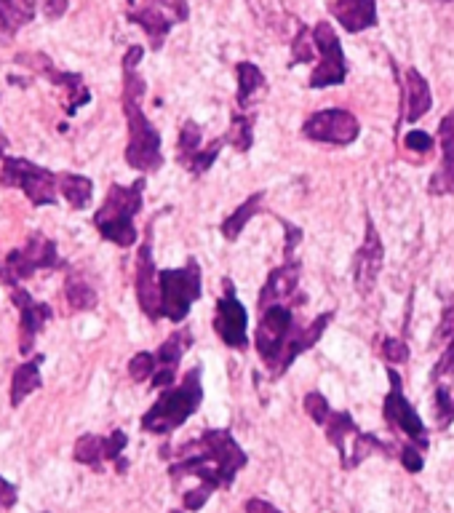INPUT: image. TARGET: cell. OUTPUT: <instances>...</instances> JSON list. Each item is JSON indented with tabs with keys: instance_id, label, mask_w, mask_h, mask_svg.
Here are the masks:
<instances>
[{
	"instance_id": "12",
	"label": "cell",
	"mask_w": 454,
	"mask_h": 513,
	"mask_svg": "<svg viewBox=\"0 0 454 513\" xmlns=\"http://www.w3.org/2000/svg\"><path fill=\"white\" fill-rule=\"evenodd\" d=\"M11 305L19 310V353L30 356L35 351L38 334L54 318V308H51L49 302L35 300L33 294L22 289V286L11 289Z\"/></svg>"
},
{
	"instance_id": "19",
	"label": "cell",
	"mask_w": 454,
	"mask_h": 513,
	"mask_svg": "<svg viewBox=\"0 0 454 513\" xmlns=\"http://www.w3.org/2000/svg\"><path fill=\"white\" fill-rule=\"evenodd\" d=\"M300 273H302L300 260H289L286 265H281V268L273 270V273L268 276V284L262 286L260 308L268 310V308H273V305H281L284 300H289V297L297 292Z\"/></svg>"
},
{
	"instance_id": "9",
	"label": "cell",
	"mask_w": 454,
	"mask_h": 513,
	"mask_svg": "<svg viewBox=\"0 0 454 513\" xmlns=\"http://www.w3.org/2000/svg\"><path fill=\"white\" fill-rule=\"evenodd\" d=\"M14 62L33 73L43 75L46 81L54 83L57 89L65 91V113L75 115L83 105L91 102V91L89 86L83 83V75L78 73H67V70H59L54 62H51L49 54H41V51H22L14 57Z\"/></svg>"
},
{
	"instance_id": "23",
	"label": "cell",
	"mask_w": 454,
	"mask_h": 513,
	"mask_svg": "<svg viewBox=\"0 0 454 513\" xmlns=\"http://www.w3.org/2000/svg\"><path fill=\"white\" fill-rule=\"evenodd\" d=\"M430 107H433V94H430L428 81L422 78L420 70L409 67L404 81V121L417 123Z\"/></svg>"
},
{
	"instance_id": "2",
	"label": "cell",
	"mask_w": 454,
	"mask_h": 513,
	"mask_svg": "<svg viewBox=\"0 0 454 513\" xmlns=\"http://www.w3.org/2000/svg\"><path fill=\"white\" fill-rule=\"evenodd\" d=\"M145 57L142 46H131L123 57V94L121 105L129 126V145H126V163L137 171H158L163 166L161 134L142 110L145 97V78L137 73V65Z\"/></svg>"
},
{
	"instance_id": "44",
	"label": "cell",
	"mask_w": 454,
	"mask_h": 513,
	"mask_svg": "<svg viewBox=\"0 0 454 513\" xmlns=\"http://www.w3.org/2000/svg\"><path fill=\"white\" fill-rule=\"evenodd\" d=\"M246 513H281L276 505H270L268 500H260V497H252L246 500Z\"/></svg>"
},
{
	"instance_id": "7",
	"label": "cell",
	"mask_w": 454,
	"mask_h": 513,
	"mask_svg": "<svg viewBox=\"0 0 454 513\" xmlns=\"http://www.w3.org/2000/svg\"><path fill=\"white\" fill-rule=\"evenodd\" d=\"M0 185L22 190L27 201L41 209V206H54L59 201L62 171H51L46 166L27 161V158L6 155L3 166H0Z\"/></svg>"
},
{
	"instance_id": "27",
	"label": "cell",
	"mask_w": 454,
	"mask_h": 513,
	"mask_svg": "<svg viewBox=\"0 0 454 513\" xmlns=\"http://www.w3.org/2000/svg\"><path fill=\"white\" fill-rule=\"evenodd\" d=\"M65 300L73 313H83V310H94L99 305V297L94 292V286L81 276V273H67L65 278Z\"/></svg>"
},
{
	"instance_id": "45",
	"label": "cell",
	"mask_w": 454,
	"mask_h": 513,
	"mask_svg": "<svg viewBox=\"0 0 454 513\" xmlns=\"http://www.w3.org/2000/svg\"><path fill=\"white\" fill-rule=\"evenodd\" d=\"M41 11H43V14H46V17L51 19V22H54V19H59V17H62V14H65L67 3H65V0H59V3L49 0V3H43Z\"/></svg>"
},
{
	"instance_id": "34",
	"label": "cell",
	"mask_w": 454,
	"mask_h": 513,
	"mask_svg": "<svg viewBox=\"0 0 454 513\" xmlns=\"http://www.w3.org/2000/svg\"><path fill=\"white\" fill-rule=\"evenodd\" d=\"M222 145H225V139H214L206 150H201V153L195 155L193 161L187 163V169H190V174H203V171L211 169V163L217 161L219 150H222Z\"/></svg>"
},
{
	"instance_id": "26",
	"label": "cell",
	"mask_w": 454,
	"mask_h": 513,
	"mask_svg": "<svg viewBox=\"0 0 454 513\" xmlns=\"http://www.w3.org/2000/svg\"><path fill=\"white\" fill-rule=\"evenodd\" d=\"M326 439L332 441L334 447H337V452H340V460H345L350 452V447H353V441H356V436L361 431H358V425L353 423V417L348 415V412H332V417L326 420Z\"/></svg>"
},
{
	"instance_id": "1",
	"label": "cell",
	"mask_w": 454,
	"mask_h": 513,
	"mask_svg": "<svg viewBox=\"0 0 454 513\" xmlns=\"http://www.w3.org/2000/svg\"><path fill=\"white\" fill-rule=\"evenodd\" d=\"M174 455L177 460L169 465L174 484L185 476H195L211 489L230 487L238 471L249 463V457L230 431H206L201 439L179 447Z\"/></svg>"
},
{
	"instance_id": "13",
	"label": "cell",
	"mask_w": 454,
	"mask_h": 513,
	"mask_svg": "<svg viewBox=\"0 0 454 513\" xmlns=\"http://www.w3.org/2000/svg\"><path fill=\"white\" fill-rule=\"evenodd\" d=\"M390 377V393L385 404H382V415L388 420V425L398 428V431H404L409 436V441H414L420 449H428V433H425V425H422L420 415L414 412L412 404L404 399V393H401V377H398L396 369H388Z\"/></svg>"
},
{
	"instance_id": "29",
	"label": "cell",
	"mask_w": 454,
	"mask_h": 513,
	"mask_svg": "<svg viewBox=\"0 0 454 513\" xmlns=\"http://www.w3.org/2000/svg\"><path fill=\"white\" fill-rule=\"evenodd\" d=\"M262 201H265V193H254V196H249L244 201V204L238 206L236 212L230 214L225 222H222V236L227 238V241H236L238 236H241V230L252 222V217L257 212H260Z\"/></svg>"
},
{
	"instance_id": "39",
	"label": "cell",
	"mask_w": 454,
	"mask_h": 513,
	"mask_svg": "<svg viewBox=\"0 0 454 513\" xmlns=\"http://www.w3.org/2000/svg\"><path fill=\"white\" fill-rule=\"evenodd\" d=\"M404 145L409 147V150H414V153H428V150H433V137L420 129H412L404 137Z\"/></svg>"
},
{
	"instance_id": "28",
	"label": "cell",
	"mask_w": 454,
	"mask_h": 513,
	"mask_svg": "<svg viewBox=\"0 0 454 513\" xmlns=\"http://www.w3.org/2000/svg\"><path fill=\"white\" fill-rule=\"evenodd\" d=\"M59 196L65 198L67 204L73 206L75 212H81L91 204V196H94V182L83 174H73V171H62V188H59Z\"/></svg>"
},
{
	"instance_id": "46",
	"label": "cell",
	"mask_w": 454,
	"mask_h": 513,
	"mask_svg": "<svg viewBox=\"0 0 454 513\" xmlns=\"http://www.w3.org/2000/svg\"><path fill=\"white\" fill-rule=\"evenodd\" d=\"M6 150H9V137L3 134V129H0V161L6 158Z\"/></svg>"
},
{
	"instance_id": "36",
	"label": "cell",
	"mask_w": 454,
	"mask_h": 513,
	"mask_svg": "<svg viewBox=\"0 0 454 513\" xmlns=\"http://www.w3.org/2000/svg\"><path fill=\"white\" fill-rule=\"evenodd\" d=\"M305 412H308L310 417H313V423L318 425H326V420L332 417V409H329V401L321 396V393H308L305 396Z\"/></svg>"
},
{
	"instance_id": "22",
	"label": "cell",
	"mask_w": 454,
	"mask_h": 513,
	"mask_svg": "<svg viewBox=\"0 0 454 513\" xmlns=\"http://www.w3.org/2000/svg\"><path fill=\"white\" fill-rule=\"evenodd\" d=\"M329 14L348 33H361L366 27L377 25V6L372 0H337V3H329Z\"/></svg>"
},
{
	"instance_id": "33",
	"label": "cell",
	"mask_w": 454,
	"mask_h": 513,
	"mask_svg": "<svg viewBox=\"0 0 454 513\" xmlns=\"http://www.w3.org/2000/svg\"><path fill=\"white\" fill-rule=\"evenodd\" d=\"M155 369H158L155 353H137V356L129 361V375H131V380H134V383H145V380H153Z\"/></svg>"
},
{
	"instance_id": "4",
	"label": "cell",
	"mask_w": 454,
	"mask_h": 513,
	"mask_svg": "<svg viewBox=\"0 0 454 513\" xmlns=\"http://www.w3.org/2000/svg\"><path fill=\"white\" fill-rule=\"evenodd\" d=\"M145 185V177H139L131 185H118V182L110 185L99 212L94 214V228L105 241L121 249L137 244L134 217L142 212V204H145Z\"/></svg>"
},
{
	"instance_id": "10",
	"label": "cell",
	"mask_w": 454,
	"mask_h": 513,
	"mask_svg": "<svg viewBox=\"0 0 454 513\" xmlns=\"http://www.w3.org/2000/svg\"><path fill=\"white\" fill-rule=\"evenodd\" d=\"M313 43H316V51L321 54V62L310 73V89H329V86H337V83L345 81L348 62H345V54H342L340 38H337L329 22H318L313 27Z\"/></svg>"
},
{
	"instance_id": "37",
	"label": "cell",
	"mask_w": 454,
	"mask_h": 513,
	"mask_svg": "<svg viewBox=\"0 0 454 513\" xmlns=\"http://www.w3.org/2000/svg\"><path fill=\"white\" fill-rule=\"evenodd\" d=\"M436 415L438 425H449L454 420V396L449 393L446 385H438L436 388Z\"/></svg>"
},
{
	"instance_id": "3",
	"label": "cell",
	"mask_w": 454,
	"mask_h": 513,
	"mask_svg": "<svg viewBox=\"0 0 454 513\" xmlns=\"http://www.w3.org/2000/svg\"><path fill=\"white\" fill-rule=\"evenodd\" d=\"M334 318V313H321V316L313 318V324L305 326V329H297L294 326L292 310L286 305H273V308L262 310V321L257 326V351H260L262 361L273 369V375H286V369L292 367L294 359L300 353L310 351L321 334L326 332V326Z\"/></svg>"
},
{
	"instance_id": "42",
	"label": "cell",
	"mask_w": 454,
	"mask_h": 513,
	"mask_svg": "<svg viewBox=\"0 0 454 513\" xmlns=\"http://www.w3.org/2000/svg\"><path fill=\"white\" fill-rule=\"evenodd\" d=\"M17 503H19V489L14 487L9 479H3V476H0V508H3V511H11Z\"/></svg>"
},
{
	"instance_id": "6",
	"label": "cell",
	"mask_w": 454,
	"mask_h": 513,
	"mask_svg": "<svg viewBox=\"0 0 454 513\" xmlns=\"http://www.w3.org/2000/svg\"><path fill=\"white\" fill-rule=\"evenodd\" d=\"M65 268V262L59 257V246L54 238H49L41 230H35L27 236V244L19 249H11L3 260H0V281L11 289L25 284L35 273L41 270Z\"/></svg>"
},
{
	"instance_id": "16",
	"label": "cell",
	"mask_w": 454,
	"mask_h": 513,
	"mask_svg": "<svg viewBox=\"0 0 454 513\" xmlns=\"http://www.w3.org/2000/svg\"><path fill=\"white\" fill-rule=\"evenodd\" d=\"M214 329L222 337L227 348H238L246 351V308L236 300L233 292V281H225V297L217 300V318H214Z\"/></svg>"
},
{
	"instance_id": "40",
	"label": "cell",
	"mask_w": 454,
	"mask_h": 513,
	"mask_svg": "<svg viewBox=\"0 0 454 513\" xmlns=\"http://www.w3.org/2000/svg\"><path fill=\"white\" fill-rule=\"evenodd\" d=\"M211 492H214V489L206 487V484H201L198 489H190V492H185V508H187V511H201L203 505H206V500L211 497Z\"/></svg>"
},
{
	"instance_id": "32",
	"label": "cell",
	"mask_w": 454,
	"mask_h": 513,
	"mask_svg": "<svg viewBox=\"0 0 454 513\" xmlns=\"http://www.w3.org/2000/svg\"><path fill=\"white\" fill-rule=\"evenodd\" d=\"M201 153V126L195 121H185L179 129V163H190L195 155Z\"/></svg>"
},
{
	"instance_id": "41",
	"label": "cell",
	"mask_w": 454,
	"mask_h": 513,
	"mask_svg": "<svg viewBox=\"0 0 454 513\" xmlns=\"http://www.w3.org/2000/svg\"><path fill=\"white\" fill-rule=\"evenodd\" d=\"M401 463L409 473H420L422 471V449L420 447H412V444H406L401 449Z\"/></svg>"
},
{
	"instance_id": "25",
	"label": "cell",
	"mask_w": 454,
	"mask_h": 513,
	"mask_svg": "<svg viewBox=\"0 0 454 513\" xmlns=\"http://www.w3.org/2000/svg\"><path fill=\"white\" fill-rule=\"evenodd\" d=\"M75 463L89 465L94 471H102L105 463H110V444L107 436H97V433H83L81 439L75 441Z\"/></svg>"
},
{
	"instance_id": "31",
	"label": "cell",
	"mask_w": 454,
	"mask_h": 513,
	"mask_svg": "<svg viewBox=\"0 0 454 513\" xmlns=\"http://www.w3.org/2000/svg\"><path fill=\"white\" fill-rule=\"evenodd\" d=\"M254 118L252 115H244V113H236L233 115V121H230V129L225 134V142L236 147L238 153H246L254 142Z\"/></svg>"
},
{
	"instance_id": "24",
	"label": "cell",
	"mask_w": 454,
	"mask_h": 513,
	"mask_svg": "<svg viewBox=\"0 0 454 513\" xmlns=\"http://www.w3.org/2000/svg\"><path fill=\"white\" fill-rule=\"evenodd\" d=\"M43 361H46V356H43V353H35L33 359H27L25 364H19V367L14 369V375H11V391H9L11 409L22 407V401H25L30 393H35L38 388H41Z\"/></svg>"
},
{
	"instance_id": "30",
	"label": "cell",
	"mask_w": 454,
	"mask_h": 513,
	"mask_svg": "<svg viewBox=\"0 0 454 513\" xmlns=\"http://www.w3.org/2000/svg\"><path fill=\"white\" fill-rule=\"evenodd\" d=\"M236 75H238V107L249 105V99L257 94V91L265 86V75L257 65L252 62H238L236 65Z\"/></svg>"
},
{
	"instance_id": "20",
	"label": "cell",
	"mask_w": 454,
	"mask_h": 513,
	"mask_svg": "<svg viewBox=\"0 0 454 513\" xmlns=\"http://www.w3.org/2000/svg\"><path fill=\"white\" fill-rule=\"evenodd\" d=\"M41 6L35 0H0V46H11L22 27L35 19Z\"/></svg>"
},
{
	"instance_id": "11",
	"label": "cell",
	"mask_w": 454,
	"mask_h": 513,
	"mask_svg": "<svg viewBox=\"0 0 454 513\" xmlns=\"http://www.w3.org/2000/svg\"><path fill=\"white\" fill-rule=\"evenodd\" d=\"M126 19L142 27L153 51H158L171 27L187 19V6L185 3H137V6H129Z\"/></svg>"
},
{
	"instance_id": "17",
	"label": "cell",
	"mask_w": 454,
	"mask_h": 513,
	"mask_svg": "<svg viewBox=\"0 0 454 513\" xmlns=\"http://www.w3.org/2000/svg\"><path fill=\"white\" fill-rule=\"evenodd\" d=\"M158 273L153 262V241L145 238V244L137 254V281H134V289H137L139 308L150 321H158L161 318V286H158Z\"/></svg>"
},
{
	"instance_id": "5",
	"label": "cell",
	"mask_w": 454,
	"mask_h": 513,
	"mask_svg": "<svg viewBox=\"0 0 454 513\" xmlns=\"http://www.w3.org/2000/svg\"><path fill=\"white\" fill-rule=\"evenodd\" d=\"M203 401V385H201V367L190 369L177 388H166L158 396L153 407L142 415V431L147 433H171L179 425H185L190 417L198 412Z\"/></svg>"
},
{
	"instance_id": "35",
	"label": "cell",
	"mask_w": 454,
	"mask_h": 513,
	"mask_svg": "<svg viewBox=\"0 0 454 513\" xmlns=\"http://www.w3.org/2000/svg\"><path fill=\"white\" fill-rule=\"evenodd\" d=\"M313 51H316V43H313V33L302 27L297 38L292 43V65H300V62H310L313 59Z\"/></svg>"
},
{
	"instance_id": "21",
	"label": "cell",
	"mask_w": 454,
	"mask_h": 513,
	"mask_svg": "<svg viewBox=\"0 0 454 513\" xmlns=\"http://www.w3.org/2000/svg\"><path fill=\"white\" fill-rule=\"evenodd\" d=\"M438 129H441V169L430 180V193L446 196L454 193V107L452 113L444 115Z\"/></svg>"
},
{
	"instance_id": "18",
	"label": "cell",
	"mask_w": 454,
	"mask_h": 513,
	"mask_svg": "<svg viewBox=\"0 0 454 513\" xmlns=\"http://www.w3.org/2000/svg\"><path fill=\"white\" fill-rule=\"evenodd\" d=\"M190 345H193V334L190 329H179L169 337V340L163 342L158 353H155V361H158V369H155L153 375V388H171L174 385V375H177V367L182 356L190 351Z\"/></svg>"
},
{
	"instance_id": "14",
	"label": "cell",
	"mask_w": 454,
	"mask_h": 513,
	"mask_svg": "<svg viewBox=\"0 0 454 513\" xmlns=\"http://www.w3.org/2000/svg\"><path fill=\"white\" fill-rule=\"evenodd\" d=\"M356 115L348 110H321L313 113L302 126V134L313 142H326V145H350L358 137Z\"/></svg>"
},
{
	"instance_id": "43",
	"label": "cell",
	"mask_w": 454,
	"mask_h": 513,
	"mask_svg": "<svg viewBox=\"0 0 454 513\" xmlns=\"http://www.w3.org/2000/svg\"><path fill=\"white\" fill-rule=\"evenodd\" d=\"M444 375H454V337L449 340V348L444 351V356L438 359L436 369H433V377H444Z\"/></svg>"
},
{
	"instance_id": "47",
	"label": "cell",
	"mask_w": 454,
	"mask_h": 513,
	"mask_svg": "<svg viewBox=\"0 0 454 513\" xmlns=\"http://www.w3.org/2000/svg\"><path fill=\"white\" fill-rule=\"evenodd\" d=\"M169 513H182V511H169Z\"/></svg>"
},
{
	"instance_id": "15",
	"label": "cell",
	"mask_w": 454,
	"mask_h": 513,
	"mask_svg": "<svg viewBox=\"0 0 454 513\" xmlns=\"http://www.w3.org/2000/svg\"><path fill=\"white\" fill-rule=\"evenodd\" d=\"M382 265H385V249H382L380 233L374 228L372 217H366V238L358 249L356 262H353V284L361 297L374 292Z\"/></svg>"
},
{
	"instance_id": "8",
	"label": "cell",
	"mask_w": 454,
	"mask_h": 513,
	"mask_svg": "<svg viewBox=\"0 0 454 513\" xmlns=\"http://www.w3.org/2000/svg\"><path fill=\"white\" fill-rule=\"evenodd\" d=\"M158 286H161V318H169L174 324L185 321L193 302L201 297V265L195 262V257H190L185 268L161 270Z\"/></svg>"
},
{
	"instance_id": "38",
	"label": "cell",
	"mask_w": 454,
	"mask_h": 513,
	"mask_svg": "<svg viewBox=\"0 0 454 513\" xmlns=\"http://www.w3.org/2000/svg\"><path fill=\"white\" fill-rule=\"evenodd\" d=\"M382 356L388 359V364H404V361H409V345L404 340L388 337L382 342Z\"/></svg>"
}]
</instances>
